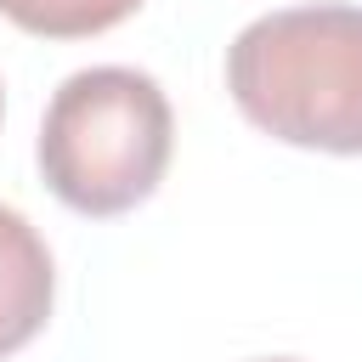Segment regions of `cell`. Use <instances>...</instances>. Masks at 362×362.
Listing matches in <instances>:
<instances>
[{"label":"cell","instance_id":"1","mask_svg":"<svg viewBox=\"0 0 362 362\" xmlns=\"http://www.w3.org/2000/svg\"><path fill=\"white\" fill-rule=\"evenodd\" d=\"M238 113L283 147L362 153V6H288L243 23L226 45Z\"/></svg>","mask_w":362,"mask_h":362},{"label":"cell","instance_id":"2","mask_svg":"<svg viewBox=\"0 0 362 362\" xmlns=\"http://www.w3.org/2000/svg\"><path fill=\"white\" fill-rule=\"evenodd\" d=\"M175 153V113L153 74L96 62L68 74L40 119V175L57 204L90 221H113L147 204Z\"/></svg>","mask_w":362,"mask_h":362},{"label":"cell","instance_id":"3","mask_svg":"<svg viewBox=\"0 0 362 362\" xmlns=\"http://www.w3.org/2000/svg\"><path fill=\"white\" fill-rule=\"evenodd\" d=\"M51 300H57V266L40 226L23 209L0 204V356L40 339V328L51 322Z\"/></svg>","mask_w":362,"mask_h":362},{"label":"cell","instance_id":"4","mask_svg":"<svg viewBox=\"0 0 362 362\" xmlns=\"http://www.w3.org/2000/svg\"><path fill=\"white\" fill-rule=\"evenodd\" d=\"M141 0H0V17L40 40H90L136 17Z\"/></svg>","mask_w":362,"mask_h":362},{"label":"cell","instance_id":"5","mask_svg":"<svg viewBox=\"0 0 362 362\" xmlns=\"http://www.w3.org/2000/svg\"><path fill=\"white\" fill-rule=\"evenodd\" d=\"M249 362H300V356H249Z\"/></svg>","mask_w":362,"mask_h":362},{"label":"cell","instance_id":"6","mask_svg":"<svg viewBox=\"0 0 362 362\" xmlns=\"http://www.w3.org/2000/svg\"><path fill=\"white\" fill-rule=\"evenodd\" d=\"M0 113H6V90H0Z\"/></svg>","mask_w":362,"mask_h":362}]
</instances>
